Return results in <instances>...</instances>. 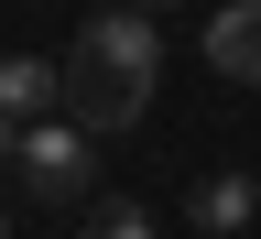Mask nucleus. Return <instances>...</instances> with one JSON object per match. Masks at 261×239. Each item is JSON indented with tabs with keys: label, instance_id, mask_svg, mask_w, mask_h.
I'll return each mask as SVG.
<instances>
[{
	"label": "nucleus",
	"instance_id": "nucleus-9",
	"mask_svg": "<svg viewBox=\"0 0 261 239\" xmlns=\"http://www.w3.org/2000/svg\"><path fill=\"white\" fill-rule=\"evenodd\" d=\"M0 239H11V207H0Z\"/></svg>",
	"mask_w": 261,
	"mask_h": 239
},
{
	"label": "nucleus",
	"instance_id": "nucleus-3",
	"mask_svg": "<svg viewBox=\"0 0 261 239\" xmlns=\"http://www.w3.org/2000/svg\"><path fill=\"white\" fill-rule=\"evenodd\" d=\"M207 65L228 87H261V0H218L207 11Z\"/></svg>",
	"mask_w": 261,
	"mask_h": 239
},
{
	"label": "nucleus",
	"instance_id": "nucleus-7",
	"mask_svg": "<svg viewBox=\"0 0 261 239\" xmlns=\"http://www.w3.org/2000/svg\"><path fill=\"white\" fill-rule=\"evenodd\" d=\"M11 142H22V120H0V163H11Z\"/></svg>",
	"mask_w": 261,
	"mask_h": 239
},
{
	"label": "nucleus",
	"instance_id": "nucleus-2",
	"mask_svg": "<svg viewBox=\"0 0 261 239\" xmlns=\"http://www.w3.org/2000/svg\"><path fill=\"white\" fill-rule=\"evenodd\" d=\"M11 174H22V196H44V207H87V185H98V142H87L65 109H44V120H22Z\"/></svg>",
	"mask_w": 261,
	"mask_h": 239
},
{
	"label": "nucleus",
	"instance_id": "nucleus-4",
	"mask_svg": "<svg viewBox=\"0 0 261 239\" xmlns=\"http://www.w3.org/2000/svg\"><path fill=\"white\" fill-rule=\"evenodd\" d=\"M250 207H261V185H250V174H196V185H185V218L207 228V239L250 228Z\"/></svg>",
	"mask_w": 261,
	"mask_h": 239
},
{
	"label": "nucleus",
	"instance_id": "nucleus-5",
	"mask_svg": "<svg viewBox=\"0 0 261 239\" xmlns=\"http://www.w3.org/2000/svg\"><path fill=\"white\" fill-rule=\"evenodd\" d=\"M55 109V65L44 55H0V120H44Z\"/></svg>",
	"mask_w": 261,
	"mask_h": 239
},
{
	"label": "nucleus",
	"instance_id": "nucleus-8",
	"mask_svg": "<svg viewBox=\"0 0 261 239\" xmlns=\"http://www.w3.org/2000/svg\"><path fill=\"white\" fill-rule=\"evenodd\" d=\"M142 11H174V0H142Z\"/></svg>",
	"mask_w": 261,
	"mask_h": 239
},
{
	"label": "nucleus",
	"instance_id": "nucleus-1",
	"mask_svg": "<svg viewBox=\"0 0 261 239\" xmlns=\"http://www.w3.org/2000/svg\"><path fill=\"white\" fill-rule=\"evenodd\" d=\"M152 76H163V22L130 0V11H98L76 33V55L55 65V109L87 130V142H109L152 109Z\"/></svg>",
	"mask_w": 261,
	"mask_h": 239
},
{
	"label": "nucleus",
	"instance_id": "nucleus-6",
	"mask_svg": "<svg viewBox=\"0 0 261 239\" xmlns=\"http://www.w3.org/2000/svg\"><path fill=\"white\" fill-rule=\"evenodd\" d=\"M87 239H152L142 207H87Z\"/></svg>",
	"mask_w": 261,
	"mask_h": 239
}]
</instances>
